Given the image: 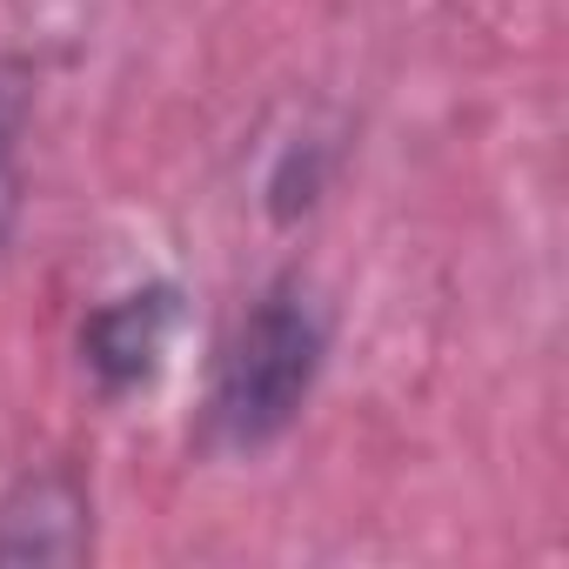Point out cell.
<instances>
[{
	"label": "cell",
	"instance_id": "cell-1",
	"mask_svg": "<svg viewBox=\"0 0 569 569\" xmlns=\"http://www.w3.org/2000/svg\"><path fill=\"white\" fill-rule=\"evenodd\" d=\"M322 362H329V316H322L316 289L296 274L268 281L214 356L208 442L228 456H254V449L281 442L302 422V409L322 382Z\"/></svg>",
	"mask_w": 569,
	"mask_h": 569
},
{
	"label": "cell",
	"instance_id": "cell-4",
	"mask_svg": "<svg viewBox=\"0 0 569 569\" xmlns=\"http://www.w3.org/2000/svg\"><path fill=\"white\" fill-rule=\"evenodd\" d=\"M34 114V74L28 61H0V254L14 248L28 214V174H21V134Z\"/></svg>",
	"mask_w": 569,
	"mask_h": 569
},
{
	"label": "cell",
	"instance_id": "cell-2",
	"mask_svg": "<svg viewBox=\"0 0 569 569\" xmlns=\"http://www.w3.org/2000/svg\"><path fill=\"white\" fill-rule=\"evenodd\" d=\"M188 329V302L174 281H141V289L101 302L88 322H81V369L94 376V389L108 402L121 396H141L161 382L174 342Z\"/></svg>",
	"mask_w": 569,
	"mask_h": 569
},
{
	"label": "cell",
	"instance_id": "cell-3",
	"mask_svg": "<svg viewBox=\"0 0 569 569\" xmlns=\"http://www.w3.org/2000/svg\"><path fill=\"white\" fill-rule=\"evenodd\" d=\"M94 496L68 462H41L0 496V562H88Z\"/></svg>",
	"mask_w": 569,
	"mask_h": 569
}]
</instances>
